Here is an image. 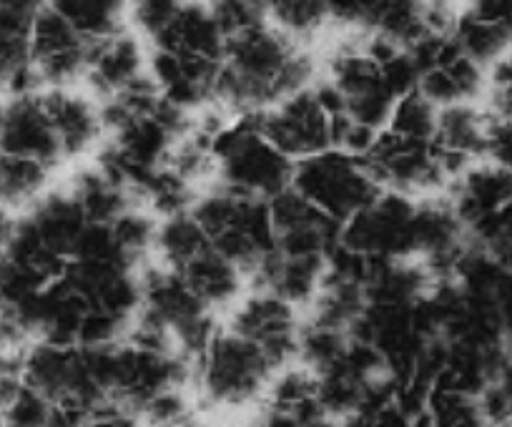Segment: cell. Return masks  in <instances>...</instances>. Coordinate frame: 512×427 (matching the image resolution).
<instances>
[{"instance_id":"obj_19","label":"cell","mask_w":512,"mask_h":427,"mask_svg":"<svg viewBox=\"0 0 512 427\" xmlns=\"http://www.w3.org/2000/svg\"><path fill=\"white\" fill-rule=\"evenodd\" d=\"M144 76V53L139 38L121 31L106 41L93 43L86 81L101 101L116 96L121 88Z\"/></svg>"},{"instance_id":"obj_7","label":"cell","mask_w":512,"mask_h":427,"mask_svg":"<svg viewBox=\"0 0 512 427\" xmlns=\"http://www.w3.org/2000/svg\"><path fill=\"white\" fill-rule=\"evenodd\" d=\"M417 199L382 191L372 204L342 224L339 244L367 262L415 259Z\"/></svg>"},{"instance_id":"obj_21","label":"cell","mask_w":512,"mask_h":427,"mask_svg":"<svg viewBox=\"0 0 512 427\" xmlns=\"http://www.w3.org/2000/svg\"><path fill=\"white\" fill-rule=\"evenodd\" d=\"M487 86L485 68L470 56L460 53L450 63L430 68L422 73L417 91L432 101L437 109L455 106V103H472Z\"/></svg>"},{"instance_id":"obj_35","label":"cell","mask_w":512,"mask_h":427,"mask_svg":"<svg viewBox=\"0 0 512 427\" xmlns=\"http://www.w3.org/2000/svg\"><path fill=\"white\" fill-rule=\"evenodd\" d=\"M0 427H6V422H3V415H0Z\"/></svg>"},{"instance_id":"obj_26","label":"cell","mask_w":512,"mask_h":427,"mask_svg":"<svg viewBox=\"0 0 512 427\" xmlns=\"http://www.w3.org/2000/svg\"><path fill=\"white\" fill-rule=\"evenodd\" d=\"M437 114L440 109L435 103L427 101L420 91H412L395 103L387 129L402 136H412V139L432 141L437 129Z\"/></svg>"},{"instance_id":"obj_20","label":"cell","mask_w":512,"mask_h":427,"mask_svg":"<svg viewBox=\"0 0 512 427\" xmlns=\"http://www.w3.org/2000/svg\"><path fill=\"white\" fill-rule=\"evenodd\" d=\"M154 48H161V51L196 53V56L221 61L224 58L226 38L221 33L219 23L211 16L209 6L189 0L184 11L179 13V18L156 38Z\"/></svg>"},{"instance_id":"obj_31","label":"cell","mask_w":512,"mask_h":427,"mask_svg":"<svg viewBox=\"0 0 512 427\" xmlns=\"http://www.w3.org/2000/svg\"><path fill=\"white\" fill-rule=\"evenodd\" d=\"M73 427H146L136 412L121 405H101L88 412Z\"/></svg>"},{"instance_id":"obj_9","label":"cell","mask_w":512,"mask_h":427,"mask_svg":"<svg viewBox=\"0 0 512 427\" xmlns=\"http://www.w3.org/2000/svg\"><path fill=\"white\" fill-rule=\"evenodd\" d=\"M329 83L344 101V114L359 126L382 131L390 124L397 98L384 83L382 63L367 48H342L329 63Z\"/></svg>"},{"instance_id":"obj_1","label":"cell","mask_w":512,"mask_h":427,"mask_svg":"<svg viewBox=\"0 0 512 427\" xmlns=\"http://www.w3.org/2000/svg\"><path fill=\"white\" fill-rule=\"evenodd\" d=\"M312 58L277 26H259L229 38L216 78L214 103L236 119L262 114L312 81Z\"/></svg>"},{"instance_id":"obj_13","label":"cell","mask_w":512,"mask_h":427,"mask_svg":"<svg viewBox=\"0 0 512 427\" xmlns=\"http://www.w3.org/2000/svg\"><path fill=\"white\" fill-rule=\"evenodd\" d=\"M0 151L38 161L53 171L66 161L61 141H58L56 129L51 124V116L43 106L41 91L11 96L3 103Z\"/></svg>"},{"instance_id":"obj_8","label":"cell","mask_w":512,"mask_h":427,"mask_svg":"<svg viewBox=\"0 0 512 427\" xmlns=\"http://www.w3.org/2000/svg\"><path fill=\"white\" fill-rule=\"evenodd\" d=\"M224 325L262 345L282 367L297 365L304 319L297 304L262 287H249L226 312Z\"/></svg>"},{"instance_id":"obj_30","label":"cell","mask_w":512,"mask_h":427,"mask_svg":"<svg viewBox=\"0 0 512 427\" xmlns=\"http://www.w3.org/2000/svg\"><path fill=\"white\" fill-rule=\"evenodd\" d=\"M482 161H490V164L500 166V169L512 174V119H500V116L487 114Z\"/></svg>"},{"instance_id":"obj_33","label":"cell","mask_w":512,"mask_h":427,"mask_svg":"<svg viewBox=\"0 0 512 427\" xmlns=\"http://www.w3.org/2000/svg\"><path fill=\"white\" fill-rule=\"evenodd\" d=\"M369 8H372V0H327L329 21L362 28V31L367 26Z\"/></svg>"},{"instance_id":"obj_36","label":"cell","mask_w":512,"mask_h":427,"mask_svg":"<svg viewBox=\"0 0 512 427\" xmlns=\"http://www.w3.org/2000/svg\"><path fill=\"white\" fill-rule=\"evenodd\" d=\"M0 119H3V103H0Z\"/></svg>"},{"instance_id":"obj_25","label":"cell","mask_w":512,"mask_h":427,"mask_svg":"<svg viewBox=\"0 0 512 427\" xmlns=\"http://www.w3.org/2000/svg\"><path fill=\"white\" fill-rule=\"evenodd\" d=\"M269 21L294 41L307 38L329 21L327 0H269Z\"/></svg>"},{"instance_id":"obj_3","label":"cell","mask_w":512,"mask_h":427,"mask_svg":"<svg viewBox=\"0 0 512 427\" xmlns=\"http://www.w3.org/2000/svg\"><path fill=\"white\" fill-rule=\"evenodd\" d=\"M191 214L206 237L231 264L251 279L274 254V229L269 201L236 194L226 186L209 184L191 204Z\"/></svg>"},{"instance_id":"obj_17","label":"cell","mask_w":512,"mask_h":427,"mask_svg":"<svg viewBox=\"0 0 512 427\" xmlns=\"http://www.w3.org/2000/svg\"><path fill=\"white\" fill-rule=\"evenodd\" d=\"M445 196L465 229H472L512 204V174L490 161H477L447 186Z\"/></svg>"},{"instance_id":"obj_6","label":"cell","mask_w":512,"mask_h":427,"mask_svg":"<svg viewBox=\"0 0 512 427\" xmlns=\"http://www.w3.org/2000/svg\"><path fill=\"white\" fill-rule=\"evenodd\" d=\"M364 166L382 191L425 199L445 194L450 176L442 169L432 141L382 129L362 154Z\"/></svg>"},{"instance_id":"obj_29","label":"cell","mask_w":512,"mask_h":427,"mask_svg":"<svg viewBox=\"0 0 512 427\" xmlns=\"http://www.w3.org/2000/svg\"><path fill=\"white\" fill-rule=\"evenodd\" d=\"M487 96H490V111L487 114L512 119V51L495 61L487 73Z\"/></svg>"},{"instance_id":"obj_10","label":"cell","mask_w":512,"mask_h":427,"mask_svg":"<svg viewBox=\"0 0 512 427\" xmlns=\"http://www.w3.org/2000/svg\"><path fill=\"white\" fill-rule=\"evenodd\" d=\"M259 131L292 161L332 149V114L314 88H302L272 109L256 114Z\"/></svg>"},{"instance_id":"obj_2","label":"cell","mask_w":512,"mask_h":427,"mask_svg":"<svg viewBox=\"0 0 512 427\" xmlns=\"http://www.w3.org/2000/svg\"><path fill=\"white\" fill-rule=\"evenodd\" d=\"M282 370L262 345L219 322L194 360V397L221 415L259 410Z\"/></svg>"},{"instance_id":"obj_4","label":"cell","mask_w":512,"mask_h":427,"mask_svg":"<svg viewBox=\"0 0 512 427\" xmlns=\"http://www.w3.org/2000/svg\"><path fill=\"white\" fill-rule=\"evenodd\" d=\"M294 161L259 131L256 114L239 116L214 141V181L236 194L272 201L292 186Z\"/></svg>"},{"instance_id":"obj_23","label":"cell","mask_w":512,"mask_h":427,"mask_svg":"<svg viewBox=\"0 0 512 427\" xmlns=\"http://www.w3.org/2000/svg\"><path fill=\"white\" fill-rule=\"evenodd\" d=\"M53 169L0 151V209L21 214L51 189Z\"/></svg>"},{"instance_id":"obj_28","label":"cell","mask_w":512,"mask_h":427,"mask_svg":"<svg viewBox=\"0 0 512 427\" xmlns=\"http://www.w3.org/2000/svg\"><path fill=\"white\" fill-rule=\"evenodd\" d=\"M189 0H128V11L136 28L151 38V43L179 18Z\"/></svg>"},{"instance_id":"obj_32","label":"cell","mask_w":512,"mask_h":427,"mask_svg":"<svg viewBox=\"0 0 512 427\" xmlns=\"http://www.w3.org/2000/svg\"><path fill=\"white\" fill-rule=\"evenodd\" d=\"M465 13L512 36V0H470Z\"/></svg>"},{"instance_id":"obj_16","label":"cell","mask_w":512,"mask_h":427,"mask_svg":"<svg viewBox=\"0 0 512 427\" xmlns=\"http://www.w3.org/2000/svg\"><path fill=\"white\" fill-rule=\"evenodd\" d=\"M43 106H46L51 124L66 161L78 159L98 146L106 134L101 119V106L71 88H41Z\"/></svg>"},{"instance_id":"obj_34","label":"cell","mask_w":512,"mask_h":427,"mask_svg":"<svg viewBox=\"0 0 512 427\" xmlns=\"http://www.w3.org/2000/svg\"><path fill=\"white\" fill-rule=\"evenodd\" d=\"M16 217L18 214H13V211L0 209V259L6 254L8 244H11L13 229H16Z\"/></svg>"},{"instance_id":"obj_14","label":"cell","mask_w":512,"mask_h":427,"mask_svg":"<svg viewBox=\"0 0 512 427\" xmlns=\"http://www.w3.org/2000/svg\"><path fill=\"white\" fill-rule=\"evenodd\" d=\"M48 0H0V93L41 91L33 71V26Z\"/></svg>"},{"instance_id":"obj_18","label":"cell","mask_w":512,"mask_h":427,"mask_svg":"<svg viewBox=\"0 0 512 427\" xmlns=\"http://www.w3.org/2000/svg\"><path fill=\"white\" fill-rule=\"evenodd\" d=\"M176 274L216 314L229 312L236 299L249 289L246 274L236 264H231L214 244L201 249L184 267L176 269Z\"/></svg>"},{"instance_id":"obj_27","label":"cell","mask_w":512,"mask_h":427,"mask_svg":"<svg viewBox=\"0 0 512 427\" xmlns=\"http://www.w3.org/2000/svg\"><path fill=\"white\" fill-rule=\"evenodd\" d=\"M206 6L226 41L269 23V0H209Z\"/></svg>"},{"instance_id":"obj_15","label":"cell","mask_w":512,"mask_h":427,"mask_svg":"<svg viewBox=\"0 0 512 427\" xmlns=\"http://www.w3.org/2000/svg\"><path fill=\"white\" fill-rule=\"evenodd\" d=\"M485 131L487 114L477 111L472 103H455V106L440 109L432 146H435V154L440 159L442 169L450 176V184L462 171L482 161V154H485Z\"/></svg>"},{"instance_id":"obj_11","label":"cell","mask_w":512,"mask_h":427,"mask_svg":"<svg viewBox=\"0 0 512 427\" xmlns=\"http://www.w3.org/2000/svg\"><path fill=\"white\" fill-rule=\"evenodd\" d=\"M274 229V252L287 257L329 259L339 247L342 224L289 186L269 201Z\"/></svg>"},{"instance_id":"obj_12","label":"cell","mask_w":512,"mask_h":427,"mask_svg":"<svg viewBox=\"0 0 512 427\" xmlns=\"http://www.w3.org/2000/svg\"><path fill=\"white\" fill-rule=\"evenodd\" d=\"M93 43L86 41L61 13L43 8L33 26V71L41 88H68L86 78Z\"/></svg>"},{"instance_id":"obj_22","label":"cell","mask_w":512,"mask_h":427,"mask_svg":"<svg viewBox=\"0 0 512 427\" xmlns=\"http://www.w3.org/2000/svg\"><path fill=\"white\" fill-rule=\"evenodd\" d=\"M427 8L430 0H372L364 31L407 48L432 33L427 26Z\"/></svg>"},{"instance_id":"obj_5","label":"cell","mask_w":512,"mask_h":427,"mask_svg":"<svg viewBox=\"0 0 512 427\" xmlns=\"http://www.w3.org/2000/svg\"><path fill=\"white\" fill-rule=\"evenodd\" d=\"M292 189L339 224H347L382 194L362 156L339 149L294 161Z\"/></svg>"},{"instance_id":"obj_24","label":"cell","mask_w":512,"mask_h":427,"mask_svg":"<svg viewBox=\"0 0 512 427\" xmlns=\"http://www.w3.org/2000/svg\"><path fill=\"white\" fill-rule=\"evenodd\" d=\"M86 41L98 43L121 33L128 0H48Z\"/></svg>"},{"instance_id":"obj_37","label":"cell","mask_w":512,"mask_h":427,"mask_svg":"<svg viewBox=\"0 0 512 427\" xmlns=\"http://www.w3.org/2000/svg\"><path fill=\"white\" fill-rule=\"evenodd\" d=\"M505 427H512V422H507V425Z\"/></svg>"}]
</instances>
